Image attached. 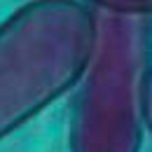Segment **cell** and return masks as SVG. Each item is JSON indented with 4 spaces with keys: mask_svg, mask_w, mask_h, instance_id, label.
<instances>
[{
    "mask_svg": "<svg viewBox=\"0 0 152 152\" xmlns=\"http://www.w3.org/2000/svg\"><path fill=\"white\" fill-rule=\"evenodd\" d=\"M94 45L82 0H28L0 23V140L80 84Z\"/></svg>",
    "mask_w": 152,
    "mask_h": 152,
    "instance_id": "6da1fadb",
    "label": "cell"
},
{
    "mask_svg": "<svg viewBox=\"0 0 152 152\" xmlns=\"http://www.w3.org/2000/svg\"><path fill=\"white\" fill-rule=\"evenodd\" d=\"M96 12V45L80 80L70 152H140L143 96L152 70V19Z\"/></svg>",
    "mask_w": 152,
    "mask_h": 152,
    "instance_id": "7a4b0ae2",
    "label": "cell"
},
{
    "mask_svg": "<svg viewBox=\"0 0 152 152\" xmlns=\"http://www.w3.org/2000/svg\"><path fill=\"white\" fill-rule=\"evenodd\" d=\"M89 2L94 5V10H101V12L152 19V0H89Z\"/></svg>",
    "mask_w": 152,
    "mask_h": 152,
    "instance_id": "3957f363",
    "label": "cell"
},
{
    "mask_svg": "<svg viewBox=\"0 0 152 152\" xmlns=\"http://www.w3.org/2000/svg\"><path fill=\"white\" fill-rule=\"evenodd\" d=\"M143 122H145V129L152 131V70H150V75H148L145 96H143Z\"/></svg>",
    "mask_w": 152,
    "mask_h": 152,
    "instance_id": "277c9868",
    "label": "cell"
}]
</instances>
